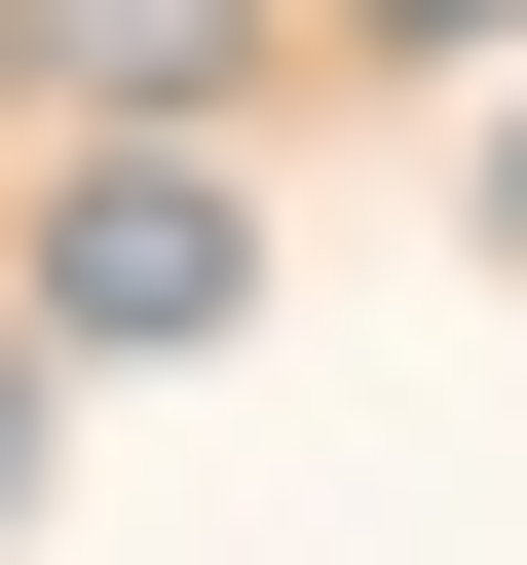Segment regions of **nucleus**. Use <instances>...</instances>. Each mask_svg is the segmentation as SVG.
<instances>
[{
    "label": "nucleus",
    "mask_w": 527,
    "mask_h": 565,
    "mask_svg": "<svg viewBox=\"0 0 527 565\" xmlns=\"http://www.w3.org/2000/svg\"><path fill=\"white\" fill-rule=\"evenodd\" d=\"M226 302H264V226H226V151H76V226H39V340H76V377H189Z\"/></svg>",
    "instance_id": "f257e3e1"
},
{
    "label": "nucleus",
    "mask_w": 527,
    "mask_h": 565,
    "mask_svg": "<svg viewBox=\"0 0 527 565\" xmlns=\"http://www.w3.org/2000/svg\"><path fill=\"white\" fill-rule=\"evenodd\" d=\"M39 76H76V114H151V151H189V114H226V76H264V0H39Z\"/></svg>",
    "instance_id": "f03ea898"
},
{
    "label": "nucleus",
    "mask_w": 527,
    "mask_h": 565,
    "mask_svg": "<svg viewBox=\"0 0 527 565\" xmlns=\"http://www.w3.org/2000/svg\"><path fill=\"white\" fill-rule=\"evenodd\" d=\"M377 39H415V76H452V39H527V0H377Z\"/></svg>",
    "instance_id": "7ed1b4c3"
}]
</instances>
